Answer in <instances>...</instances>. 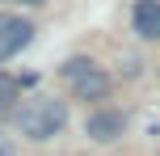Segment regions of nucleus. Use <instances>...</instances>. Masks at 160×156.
I'll return each mask as SVG.
<instances>
[{"instance_id": "f257e3e1", "label": "nucleus", "mask_w": 160, "mask_h": 156, "mask_svg": "<svg viewBox=\"0 0 160 156\" xmlns=\"http://www.w3.org/2000/svg\"><path fill=\"white\" fill-rule=\"evenodd\" d=\"M13 123H17V131L25 135V139H55L59 131L68 127V106L59 97H34V101H25L21 110L13 114Z\"/></svg>"}, {"instance_id": "f03ea898", "label": "nucleus", "mask_w": 160, "mask_h": 156, "mask_svg": "<svg viewBox=\"0 0 160 156\" xmlns=\"http://www.w3.org/2000/svg\"><path fill=\"white\" fill-rule=\"evenodd\" d=\"M59 76L72 84V93H76L80 101H101L105 93H110V76H105V68H97L88 55H72V59H63Z\"/></svg>"}, {"instance_id": "423d86ee", "label": "nucleus", "mask_w": 160, "mask_h": 156, "mask_svg": "<svg viewBox=\"0 0 160 156\" xmlns=\"http://www.w3.org/2000/svg\"><path fill=\"white\" fill-rule=\"evenodd\" d=\"M8 97H13V80L0 76V106H8Z\"/></svg>"}, {"instance_id": "20e7f679", "label": "nucleus", "mask_w": 160, "mask_h": 156, "mask_svg": "<svg viewBox=\"0 0 160 156\" xmlns=\"http://www.w3.org/2000/svg\"><path fill=\"white\" fill-rule=\"evenodd\" d=\"M84 131H88V139H97V143H114L127 131V114H122V110H93L88 123H84Z\"/></svg>"}, {"instance_id": "7ed1b4c3", "label": "nucleus", "mask_w": 160, "mask_h": 156, "mask_svg": "<svg viewBox=\"0 0 160 156\" xmlns=\"http://www.w3.org/2000/svg\"><path fill=\"white\" fill-rule=\"evenodd\" d=\"M34 38V25L30 17H13V13H0V63H8V59L17 55V51H25Z\"/></svg>"}, {"instance_id": "39448f33", "label": "nucleus", "mask_w": 160, "mask_h": 156, "mask_svg": "<svg viewBox=\"0 0 160 156\" xmlns=\"http://www.w3.org/2000/svg\"><path fill=\"white\" fill-rule=\"evenodd\" d=\"M131 21H135V34L148 42H160V0H139L131 8Z\"/></svg>"}, {"instance_id": "0eeeda50", "label": "nucleus", "mask_w": 160, "mask_h": 156, "mask_svg": "<svg viewBox=\"0 0 160 156\" xmlns=\"http://www.w3.org/2000/svg\"><path fill=\"white\" fill-rule=\"evenodd\" d=\"M0 156H17V152H13V143H0Z\"/></svg>"}, {"instance_id": "6e6552de", "label": "nucleus", "mask_w": 160, "mask_h": 156, "mask_svg": "<svg viewBox=\"0 0 160 156\" xmlns=\"http://www.w3.org/2000/svg\"><path fill=\"white\" fill-rule=\"evenodd\" d=\"M13 4H42V0H13Z\"/></svg>"}]
</instances>
